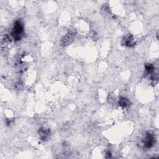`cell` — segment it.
<instances>
[{
  "label": "cell",
  "mask_w": 159,
  "mask_h": 159,
  "mask_svg": "<svg viewBox=\"0 0 159 159\" xmlns=\"http://www.w3.org/2000/svg\"><path fill=\"white\" fill-rule=\"evenodd\" d=\"M75 36V33L74 31H70L62 39L61 44L62 45H67L70 44L73 41Z\"/></svg>",
  "instance_id": "cell-2"
},
{
  "label": "cell",
  "mask_w": 159,
  "mask_h": 159,
  "mask_svg": "<svg viewBox=\"0 0 159 159\" xmlns=\"http://www.w3.org/2000/svg\"><path fill=\"white\" fill-rule=\"evenodd\" d=\"M124 42L125 45H127L128 47H131L134 45L135 44V40L133 36L131 35H128L125 36V37L124 39Z\"/></svg>",
  "instance_id": "cell-4"
},
{
  "label": "cell",
  "mask_w": 159,
  "mask_h": 159,
  "mask_svg": "<svg viewBox=\"0 0 159 159\" xmlns=\"http://www.w3.org/2000/svg\"><path fill=\"white\" fill-rule=\"evenodd\" d=\"M154 142H155V136H154V134L149 132H147L144 140V144L146 147L150 148L152 147Z\"/></svg>",
  "instance_id": "cell-3"
},
{
  "label": "cell",
  "mask_w": 159,
  "mask_h": 159,
  "mask_svg": "<svg viewBox=\"0 0 159 159\" xmlns=\"http://www.w3.org/2000/svg\"><path fill=\"white\" fill-rule=\"evenodd\" d=\"M49 134H50V131L49 130V129L42 128L39 131V136L42 140L46 139L49 136Z\"/></svg>",
  "instance_id": "cell-5"
},
{
  "label": "cell",
  "mask_w": 159,
  "mask_h": 159,
  "mask_svg": "<svg viewBox=\"0 0 159 159\" xmlns=\"http://www.w3.org/2000/svg\"><path fill=\"white\" fill-rule=\"evenodd\" d=\"M23 32V24L18 21L16 23L12 33V36H13L15 40H19L21 39V36H22Z\"/></svg>",
  "instance_id": "cell-1"
},
{
  "label": "cell",
  "mask_w": 159,
  "mask_h": 159,
  "mask_svg": "<svg viewBox=\"0 0 159 159\" xmlns=\"http://www.w3.org/2000/svg\"><path fill=\"white\" fill-rule=\"evenodd\" d=\"M119 104H120L121 106L125 108V107H127V106H129V100H128V99H126V98H122L121 99V100H120Z\"/></svg>",
  "instance_id": "cell-6"
}]
</instances>
